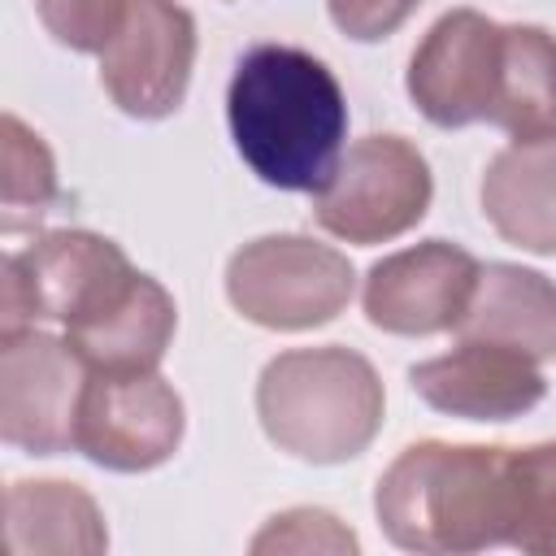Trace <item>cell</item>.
Returning <instances> with one entry per match:
<instances>
[{
	"instance_id": "22",
	"label": "cell",
	"mask_w": 556,
	"mask_h": 556,
	"mask_svg": "<svg viewBox=\"0 0 556 556\" xmlns=\"http://www.w3.org/2000/svg\"><path fill=\"white\" fill-rule=\"evenodd\" d=\"M417 4L421 0H326L330 22L356 43H378L395 35L417 13Z\"/></svg>"
},
{
	"instance_id": "1",
	"label": "cell",
	"mask_w": 556,
	"mask_h": 556,
	"mask_svg": "<svg viewBox=\"0 0 556 556\" xmlns=\"http://www.w3.org/2000/svg\"><path fill=\"white\" fill-rule=\"evenodd\" d=\"M226 122L261 182L317 195L343 156L348 96L321 56L295 43H252L230 74Z\"/></svg>"
},
{
	"instance_id": "6",
	"label": "cell",
	"mask_w": 556,
	"mask_h": 556,
	"mask_svg": "<svg viewBox=\"0 0 556 556\" xmlns=\"http://www.w3.org/2000/svg\"><path fill=\"white\" fill-rule=\"evenodd\" d=\"M434 200V178L417 143L404 135H365L348 143L330 182L313 195V217L326 235L374 248L408 235Z\"/></svg>"
},
{
	"instance_id": "11",
	"label": "cell",
	"mask_w": 556,
	"mask_h": 556,
	"mask_svg": "<svg viewBox=\"0 0 556 556\" xmlns=\"http://www.w3.org/2000/svg\"><path fill=\"white\" fill-rule=\"evenodd\" d=\"M478 269L482 261L447 239L400 248L378 265H369L365 291H361L365 317L374 330L400 334V339L456 330L478 287Z\"/></svg>"
},
{
	"instance_id": "9",
	"label": "cell",
	"mask_w": 556,
	"mask_h": 556,
	"mask_svg": "<svg viewBox=\"0 0 556 556\" xmlns=\"http://www.w3.org/2000/svg\"><path fill=\"white\" fill-rule=\"evenodd\" d=\"M504 65V22L478 9L443 13L408 61V100L439 130L491 122Z\"/></svg>"
},
{
	"instance_id": "17",
	"label": "cell",
	"mask_w": 556,
	"mask_h": 556,
	"mask_svg": "<svg viewBox=\"0 0 556 556\" xmlns=\"http://www.w3.org/2000/svg\"><path fill=\"white\" fill-rule=\"evenodd\" d=\"M491 126L513 139L556 130V35L534 22L504 26V65Z\"/></svg>"
},
{
	"instance_id": "7",
	"label": "cell",
	"mask_w": 556,
	"mask_h": 556,
	"mask_svg": "<svg viewBox=\"0 0 556 556\" xmlns=\"http://www.w3.org/2000/svg\"><path fill=\"white\" fill-rule=\"evenodd\" d=\"M87 361L70 339L17 330L0 343V439L26 456H61L74 447Z\"/></svg>"
},
{
	"instance_id": "12",
	"label": "cell",
	"mask_w": 556,
	"mask_h": 556,
	"mask_svg": "<svg viewBox=\"0 0 556 556\" xmlns=\"http://www.w3.org/2000/svg\"><path fill=\"white\" fill-rule=\"evenodd\" d=\"M408 387L421 404L460 421H513L547 395V378L534 361L473 339H456L452 352L417 361Z\"/></svg>"
},
{
	"instance_id": "4",
	"label": "cell",
	"mask_w": 556,
	"mask_h": 556,
	"mask_svg": "<svg viewBox=\"0 0 556 556\" xmlns=\"http://www.w3.org/2000/svg\"><path fill=\"white\" fill-rule=\"evenodd\" d=\"M135 274L139 269L109 235L78 226L48 230L0 265V334L30 330L35 321L74 330L104 313Z\"/></svg>"
},
{
	"instance_id": "15",
	"label": "cell",
	"mask_w": 556,
	"mask_h": 556,
	"mask_svg": "<svg viewBox=\"0 0 556 556\" xmlns=\"http://www.w3.org/2000/svg\"><path fill=\"white\" fill-rule=\"evenodd\" d=\"M178 330V304L174 295L152 278L135 274V282L91 321L65 330L74 352L87 361L91 374H130V369H156L174 343Z\"/></svg>"
},
{
	"instance_id": "3",
	"label": "cell",
	"mask_w": 556,
	"mask_h": 556,
	"mask_svg": "<svg viewBox=\"0 0 556 556\" xmlns=\"http://www.w3.org/2000/svg\"><path fill=\"white\" fill-rule=\"evenodd\" d=\"M387 391L378 369L339 343L278 352L256 378L265 439L308 465H343L382 430Z\"/></svg>"
},
{
	"instance_id": "19",
	"label": "cell",
	"mask_w": 556,
	"mask_h": 556,
	"mask_svg": "<svg viewBox=\"0 0 556 556\" xmlns=\"http://www.w3.org/2000/svg\"><path fill=\"white\" fill-rule=\"evenodd\" d=\"M508 547L530 556H556V443L513 447Z\"/></svg>"
},
{
	"instance_id": "20",
	"label": "cell",
	"mask_w": 556,
	"mask_h": 556,
	"mask_svg": "<svg viewBox=\"0 0 556 556\" xmlns=\"http://www.w3.org/2000/svg\"><path fill=\"white\" fill-rule=\"evenodd\" d=\"M130 0H35L43 30L70 52H104L126 22Z\"/></svg>"
},
{
	"instance_id": "2",
	"label": "cell",
	"mask_w": 556,
	"mask_h": 556,
	"mask_svg": "<svg viewBox=\"0 0 556 556\" xmlns=\"http://www.w3.org/2000/svg\"><path fill=\"white\" fill-rule=\"evenodd\" d=\"M382 534L404 552L465 556L508 547L513 447L500 443H408L374 486Z\"/></svg>"
},
{
	"instance_id": "5",
	"label": "cell",
	"mask_w": 556,
	"mask_h": 556,
	"mask_svg": "<svg viewBox=\"0 0 556 556\" xmlns=\"http://www.w3.org/2000/svg\"><path fill=\"white\" fill-rule=\"evenodd\" d=\"M352 261L308 235H261L226 261V300L265 330L326 326L352 304Z\"/></svg>"
},
{
	"instance_id": "14",
	"label": "cell",
	"mask_w": 556,
	"mask_h": 556,
	"mask_svg": "<svg viewBox=\"0 0 556 556\" xmlns=\"http://www.w3.org/2000/svg\"><path fill=\"white\" fill-rule=\"evenodd\" d=\"M482 217L504 243L556 256V130L513 139L486 161Z\"/></svg>"
},
{
	"instance_id": "16",
	"label": "cell",
	"mask_w": 556,
	"mask_h": 556,
	"mask_svg": "<svg viewBox=\"0 0 556 556\" xmlns=\"http://www.w3.org/2000/svg\"><path fill=\"white\" fill-rule=\"evenodd\" d=\"M4 534L9 552H78L100 556L109 547V526L91 491L61 478H22L4 491Z\"/></svg>"
},
{
	"instance_id": "21",
	"label": "cell",
	"mask_w": 556,
	"mask_h": 556,
	"mask_svg": "<svg viewBox=\"0 0 556 556\" xmlns=\"http://www.w3.org/2000/svg\"><path fill=\"white\" fill-rule=\"evenodd\" d=\"M256 556L261 552H334V556H348V552H361V539L326 508H287L278 517H269L252 543H248Z\"/></svg>"
},
{
	"instance_id": "18",
	"label": "cell",
	"mask_w": 556,
	"mask_h": 556,
	"mask_svg": "<svg viewBox=\"0 0 556 556\" xmlns=\"http://www.w3.org/2000/svg\"><path fill=\"white\" fill-rule=\"evenodd\" d=\"M61 204V178L52 148L17 117L0 122V230L17 235L39 226Z\"/></svg>"
},
{
	"instance_id": "13",
	"label": "cell",
	"mask_w": 556,
	"mask_h": 556,
	"mask_svg": "<svg viewBox=\"0 0 556 556\" xmlns=\"http://www.w3.org/2000/svg\"><path fill=\"white\" fill-rule=\"evenodd\" d=\"M452 334L495 343L543 365L556 356V282L513 261H486Z\"/></svg>"
},
{
	"instance_id": "10",
	"label": "cell",
	"mask_w": 556,
	"mask_h": 556,
	"mask_svg": "<svg viewBox=\"0 0 556 556\" xmlns=\"http://www.w3.org/2000/svg\"><path fill=\"white\" fill-rule=\"evenodd\" d=\"M195 48V17L178 0H130L122 30L100 52V87L126 117L161 122L187 100Z\"/></svg>"
},
{
	"instance_id": "8",
	"label": "cell",
	"mask_w": 556,
	"mask_h": 556,
	"mask_svg": "<svg viewBox=\"0 0 556 556\" xmlns=\"http://www.w3.org/2000/svg\"><path fill=\"white\" fill-rule=\"evenodd\" d=\"M182 395L156 369L91 374L78 404L74 452L113 473H148L182 447Z\"/></svg>"
}]
</instances>
